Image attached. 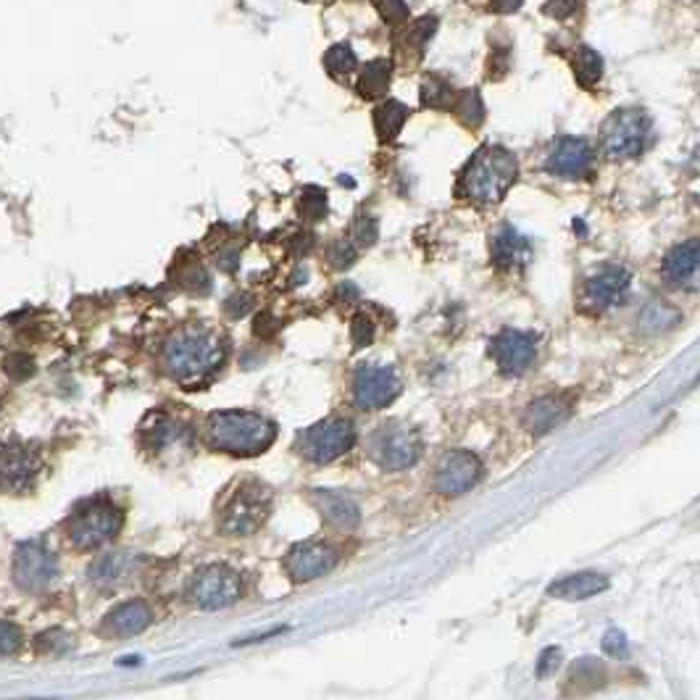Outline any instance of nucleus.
<instances>
[{"mask_svg":"<svg viewBox=\"0 0 700 700\" xmlns=\"http://www.w3.org/2000/svg\"><path fill=\"white\" fill-rule=\"evenodd\" d=\"M206 435L211 448L232 456H258L277 437V427L253 411H216L208 416Z\"/></svg>","mask_w":700,"mask_h":700,"instance_id":"nucleus-3","label":"nucleus"},{"mask_svg":"<svg viewBox=\"0 0 700 700\" xmlns=\"http://www.w3.org/2000/svg\"><path fill=\"white\" fill-rule=\"evenodd\" d=\"M272 511V495L261 485H243L222 511V532L232 537L253 535Z\"/></svg>","mask_w":700,"mask_h":700,"instance_id":"nucleus-9","label":"nucleus"},{"mask_svg":"<svg viewBox=\"0 0 700 700\" xmlns=\"http://www.w3.org/2000/svg\"><path fill=\"white\" fill-rule=\"evenodd\" d=\"M243 585L235 569L224 564H208L190 577L187 585V600L200 611H219L240 600Z\"/></svg>","mask_w":700,"mask_h":700,"instance_id":"nucleus-7","label":"nucleus"},{"mask_svg":"<svg viewBox=\"0 0 700 700\" xmlns=\"http://www.w3.org/2000/svg\"><path fill=\"white\" fill-rule=\"evenodd\" d=\"M124 524V514L114 503L108 500H93L85 508H79L77 514L66 524V535L72 540L74 548L90 550L100 548L108 540L119 535Z\"/></svg>","mask_w":700,"mask_h":700,"instance_id":"nucleus-6","label":"nucleus"},{"mask_svg":"<svg viewBox=\"0 0 700 700\" xmlns=\"http://www.w3.org/2000/svg\"><path fill=\"white\" fill-rule=\"evenodd\" d=\"M24 632L16 624L0 619V656H14L22 650Z\"/></svg>","mask_w":700,"mask_h":700,"instance_id":"nucleus-36","label":"nucleus"},{"mask_svg":"<svg viewBox=\"0 0 700 700\" xmlns=\"http://www.w3.org/2000/svg\"><path fill=\"white\" fill-rule=\"evenodd\" d=\"M650 137V119L640 108H619L608 116L600 132V148L611 161H629L645 150Z\"/></svg>","mask_w":700,"mask_h":700,"instance_id":"nucleus-5","label":"nucleus"},{"mask_svg":"<svg viewBox=\"0 0 700 700\" xmlns=\"http://www.w3.org/2000/svg\"><path fill=\"white\" fill-rule=\"evenodd\" d=\"M353 237L358 240V245H374L377 240V222L372 216H358L356 224H353Z\"/></svg>","mask_w":700,"mask_h":700,"instance_id":"nucleus-41","label":"nucleus"},{"mask_svg":"<svg viewBox=\"0 0 700 700\" xmlns=\"http://www.w3.org/2000/svg\"><path fill=\"white\" fill-rule=\"evenodd\" d=\"M593 148L582 137H561L545 158V169L564 179H582L593 172Z\"/></svg>","mask_w":700,"mask_h":700,"instance_id":"nucleus-15","label":"nucleus"},{"mask_svg":"<svg viewBox=\"0 0 700 700\" xmlns=\"http://www.w3.org/2000/svg\"><path fill=\"white\" fill-rule=\"evenodd\" d=\"M356 64H358V58L348 43L332 45V48L327 50V56H324V69H327L335 79L348 77V74L356 69Z\"/></svg>","mask_w":700,"mask_h":700,"instance_id":"nucleus-30","label":"nucleus"},{"mask_svg":"<svg viewBox=\"0 0 700 700\" xmlns=\"http://www.w3.org/2000/svg\"><path fill=\"white\" fill-rule=\"evenodd\" d=\"M356 443V427L345 416H332L324 422L308 427L298 437V450L314 464H329L343 453H348Z\"/></svg>","mask_w":700,"mask_h":700,"instance_id":"nucleus-8","label":"nucleus"},{"mask_svg":"<svg viewBox=\"0 0 700 700\" xmlns=\"http://www.w3.org/2000/svg\"><path fill=\"white\" fill-rule=\"evenodd\" d=\"M58 561L45 545L24 543L16 548L14 556V579L16 585L27 593H40L56 577Z\"/></svg>","mask_w":700,"mask_h":700,"instance_id":"nucleus-12","label":"nucleus"},{"mask_svg":"<svg viewBox=\"0 0 700 700\" xmlns=\"http://www.w3.org/2000/svg\"><path fill=\"white\" fill-rule=\"evenodd\" d=\"M558 664H561V650L548 648L543 653V658H540V664H537V674L545 677V674H550L553 669H558Z\"/></svg>","mask_w":700,"mask_h":700,"instance_id":"nucleus-43","label":"nucleus"},{"mask_svg":"<svg viewBox=\"0 0 700 700\" xmlns=\"http://www.w3.org/2000/svg\"><path fill=\"white\" fill-rule=\"evenodd\" d=\"M606 590H608L606 574L579 572L553 582V585L548 587V595L558 600H587V598H593V595L606 593Z\"/></svg>","mask_w":700,"mask_h":700,"instance_id":"nucleus-23","label":"nucleus"},{"mask_svg":"<svg viewBox=\"0 0 700 700\" xmlns=\"http://www.w3.org/2000/svg\"><path fill=\"white\" fill-rule=\"evenodd\" d=\"M490 253H493V261L498 269H506V272H519L532 261V243L522 232H516L514 227H500L493 235V243H490Z\"/></svg>","mask_w":700,"mask_h":700,"instance_id":"nucleus-19","label":"nucleus"},{"mask_svg":"<svg viewBox=\"0 0 700 700\" xmlns=\"http://www.w3.org/2000/svg\"><path fill=\"white\" fill-rule=\"evenodd\" d=\"M632 277L624 266H603L585 279L582 287V308L587 314H603L616 303H622L629 293Z\"/></svg>","mask_w":700,"mask_h":700,"instance_id":"nucleus-11","label":"nucleus"},{"mask_svg":"<svg viewBox=\"0 0 700 700\" xmlns=\"http://www.w3.org/2000/svg\"><path fill=\"white\" fill-rule=\"evenodd\" d=\"M316 511L337 529H356L361 522V508L350 495L337 490H311Z\"/></svg>","mask_w":700,"mask_h":700,"instance_id":"nucleus-21","label":"nucleus"},{"mask_svg":"<svg viewBox=\"0 0 700 700\" xmlns=\"http://www.w3.org/2000/svg\"><path fill=\"white\" fill-rule=\"evenodd\" d=\"M329 258H332V266H335V269H345V266H350L356 261V245L343 237V240H337V243L329 248Z\"/></svg>","mask_w":700,"mask_h":700,"instance_id":"nucleus-38","label":"nucleus"},{"mask_svg":"<svg viewBox=\"0 0 700 700\" xmlns=\"http://www.w3.org/2000/svg\"><path fill=\"white\" fill-rule=\"evenodd\" d=\"M37 474V458L22 443H8L0 448V487L8 493H22L32 485Z\"/></svg>","mask_w":700,"mask_h":700,"instance_id":"nucleus-17","label":"nucleus"},{"mask_svg":"<svg viewBox=\"0 0 700 700\" xmlns=\"http://www.w3.org/2000/svg\"><path fill=\"white\" fill-rule=\"evenodd\" d=\"M479 477H482V464H479V458L474 453H469V450H450L437 464L435 487L437 493L456 498V495L469 493L479 482Z\"/></svg>","mask_w":700,"mask_h":700,"instance_id":"nucleus-13","label":"nucleus"},{"mask_svg":"<svg viewBox=\"0 0 700 700\" xmlns=\"http://www.w3.org/2000/svg\"><path fill=\"white\" fill-rule=\"evenodd\" d=\"M337 550L324 543H300L285 556V572L293 582H314L335 569Z\"/></svg>","mask_w":700,"mask_h":700,"instance_id":"nucleus-16","label":"nucleus"},{"mask_svg":"<svg viewBox=\"0 0 700 700\" xmlns=\"http://www.w3.org/2000/svg\"><path fill=\"white\" fill-rule=\"evenodd\" d=\"M435 29H437L435 16H424V19H419V22L408 27L400 50H414L416 56H422L424 48H427V43L432 40V35H435Z\"/></svg>","mask_w":700,"mask_h":700,"instance_id":"nucleus-31","label":"nucleus"},{"mask_svg":"<svg viewBox=\"0 0 700 700\" xmlns=\"http://www.w3.org/2000/svg\"><path fill=\"white\" fill-rule=\"evenodd\" d=\"M400 393V379L387 366H358L353 374V403L361 411L390 406Z\"/></svg>","mask_w":700,"mask_h":700,"instance_id":"nucleus-10","label":"nucleus"},{"mask_svg":"<svg viewBox=\"0 0 700 700\" xmlns=\"http://www.w3.org/2000/svg\"><path fill=\"white\" fill-rule=\"evenodd\" d=\"M227 358V345L214 329L187 324L179 327L161 350V364L166 374L187 390L206 385L222 369Z\"/></svg>","mask_w":700,"mask_h":700,"instance_id":"nucleus-1","label":"nucleus"},{"mask_svg":"<svg viewBox=\"0 0 700 700\" xmlns=\"http://www.w3.org/2000/svg\"><path fill=\"white\" fill-rule=\"evenodd\" d=\"M490 353H493L495 364L506 377H519L535 364L537 356V340L529 332H519V329H503L493 343H490Z\"/></svg>","mask_w":700,"mask_h":700,"instance_id":"nucleus-14","label":"nucleus"},{"mask_svg":"<svg viewBox=\"0 0 700 700\" xmlns=\"http://www.w3.org/2000/svg\"><path fill=\"white\" fill-rule=\"evenodd\" d=\"M516 177H519V164L514 153L500 145H485L466 164L458 182V193L477 206H495L506 198Z\"/></svg>","mask_w":700,"mask_h":700,"instance_id":"nucleus-2","label":"nucleus"},{"mask_svg":"<svg viewBox=\"0 0 700 700\" xmlns=\"http://www.w3.org/2000/svg\"><path fill=\"white\" fill-rule=\"evenodd\" d=\"M350 337H353V345L356 348H364L374 340V322L366 314L353 316V324H350Z\"/></svg>","mask_w":700,"mask_h":700,"instance_id":"nucleus-37","label":"nucleus"},{"mask_svg":"<svg viewBox=\"0 0 700 700\" xmlns=\"http://www.w3.org/2000/svg\"><path fill=\"white\" fill-rule=\"evenodd\" d=\"M569 416H572V400L564 395H545V398L529 403L527 414H524V427L532 435H548L556 427H561Z\"/></svg>","mask_w":700,"mask_h":700,"instance_id":"nucleus-20","label":"nucleus"},{"mask_svg":"<svg viewBox=\"0 0 700 700\" xmlns=\"http://www.w3.org/2000/svg\"><path fill=\"white\" fill-rule=\"evenodd\" d=\"M190 427L182 422H177L174 416L169 414H150L143 424V440L150 450L156 453H164V450H174V448H185L190 443Z\"/></svg>","mask_w":700,"mask_h":700,"instance_id":"nucleus-18","label":"nucleus"},{"mask_svg":"<svg viewBox=\"0 0 700 700\" xmlns=\"http://www.w3.org/2000/svg\"><path fill=\"white\" fill-rule=\"evenodd\" d=\"M179 285L187 287V290H208V277L206 272H203V266L193 264L190 269H185V272H179Z\"/></svg>","mask_w":700,"mask_h":700,"instance_id":"nucleus-40","label":"nucleus"},{"mask_svg":"<svg viewBox=\"0 0 700 700\" xmlns=\"http://www.w3.org/2000/svg\"><path fill=\"white\" fill-rule=\"evenodd\" d=\"M603 648L611 656H619V653H627V640H624L622 632H608L606 640H603Z\"/></svg>","mask_w":700,"mask_h":700,"instance_id":"nucleus-44","label":"nucleus"},{"mask_svg":"<svg viewBox=\"0 0 700 700\" xmlns=\"http://www.w3.org/2000/svg\"><path fill=\"white\" fill-rule=\"evenodd\" d=\"M300 211L308 222H319L327 214V193L319 187H306L300 195Z\"/></svg>","mask_w":700,"mask_h":700,"instance_id":"nucleus-34","label":"nucleus"},{"mask_svg":"<svg viewBox=\"0 0 700 700\" xmlns=\"http://www.w3.org/2000/svg\"><path fill=\"white\" fill-rule=\"evenodd\" d=\"M422 103L427 108H450V103H453V87L445 79L429 74L422 82Z\"/></svg>","mask_w":700,"mask_h":700,"instance_id":"nucleus-32","label":"nucleus"},{"mask_svg":"<svg viewBox=\"0 0 700 700\" xmlns=\"http://www.w3.org/2000/svg\"><path fill=\"white\" fill-rule=\"evenodd\" d=\"M150 622H153V611L145 600H127L114 611H108L103 619V632L111 637H132L140 635Z\"/></svg>","mask_w":700,"mask_h":700,"instance_id":"nucleus-22","label":"nucleus"},{"mask_svg":"<svg viewBox=\"0 0 700 700\" xmlns=\"http://www.w3.org/2000/svg\"><path fill=\"white\" fill-rule=\"evenodd\" d=\"M408 119V106H403L400 100H385L382 106H377L374 111V129H377V137L382 143H393L395 137L400 135V129Z\"/></svg>","mask_w":700,"mask_h":700,"instance_id":"nucleus-26","label":"nucleus"},{"mask_svg":"<svg viewBox=\"0 0 700 700\" xmlns=\"http://www.w3.org/2000/svg\"><path fill=\"white\" fill-rule=\"evenodd\" d=\"M698 272V240H687L664 258V277L674 285H682Z\"/></svg>","mask_w":700,"mask_h":700,"instance_id":"nucleus-24","label":"nucleus"},{"mask_svg":"<svg viewBox=\"0 0 700 700\" xmlns=\"http://www.w3.org/2000/svg\"><path fill=\"white\" fill-rule=\"evenodd\" d=\"M374 3H377V11L385 22L400 24L408 19V6L403 0H374Z\"/></svg>","mask_w":700,"mask_h":700,"instance_id":"nucleus-39","label":"nucleus"},{"mask_svg":"<svg viewBox=\"0 0 700 700\" xmlns=\"http://www.w3.org/2000/svg\"><path fill=\"white\" fill-rule=\"evenodd\" d=\"M577 6L579 0H548L543 6V11L548 16H553V19H558V22H564V19H572Z\"/></svg>","mask_w":700,"mask_h":700,"instance_id":"nucleus-42","label":"nucleus"},{"mask_svg":"<svg viewBox=\"0 0 700 700\" xmlns=\"http://www.w3.org/2000/svg\"><path fill=\"white\" fill-rule=\"evenodd\" d=\"M3 372L14 379V382H24V379H29L37 372L35 358L27 356V353H11V356H6V361H3Z\"/></svg>","mask_w":700,"mask_h":700,"instance_id":"nucleus-35","label":"nucleus"},{"mask_svg":"<svg viewBox=\"0 0 700 700\" xmlns=\"http://www.w3.org/2000/svg\"><path fill=\"white\" fill-rule=\"evenodd\" d=\"M390 77H393V64L385 58H377L372 64L364 66V72L358 77V95L366 100H377L387 93L390 87Z\"/></svg>","mask_w":700,"mask_h":700,"instance_id":"nucleus-27","label":"nucleus"},{"mask_svg":"<svg viewBox=\"0 0 700 700\" xmlns=\"http://www.w3.org/2000/svg\"><path fill=\"white\" fill-rule=\"evenodd\" d=\"M422 435L406 422L379 424L366 440V453L385 472H403L422 456Z\"/></svg>","mask_w":700,"mask_h":700,"instance_id":"nucleus-4","label":"nucleus"},{"mask_svg":"<svg viewBox=\"0 0 700 700\" xmlns=\"http://www.w3.org/2000/svg\"><path fill=\"white\" fill-rule=\"evenodd\" d=\"M572 69L579 85L585 87V90H593L600 82V77H603V58L593 48L579 45L572 56Z\"/></svg>","mask_w":700,"mask_h":700,"instance_id":"nucleus-28","label":"nucleus"},{"mask_svg":"<svg viewBox=\"0 0 700 700\" xmlns=\"http://www.w3.org/2000/svg\"><path fill=\"white\" fill-rule=\"evenodd\" d=\"M74 648V640L64 629H48L43 635H37V650L48 653V656H64Z\"/></svg>","mask_w":700,"mask_h":700,"instance_id":"nucleus-33","label":"nucleus"},{"mask_svg":"<svg viewBox=\"0 0 700 700\" xmlns=\"http://www.w3.org/2000/svg\"><path fill=\"white\" fill-rule=\"evenodd\" d=\"M129 564H132V558L127 553H106V556L95 558L90 566V582L100 590L119 585L129 574Z\"/></svg>","mask_w":700,"mask_h":700,"instance_id":"nucleus-25","label":"nucleus"},{"mask_svg":"<svg viewBox=\"0 0 700 700\" xmlns=\"http://www.w3.org/2000/svg\"><path fill=\"white\" fill-rule=\"evenodd\" d=\"M450 108L456 111V116L466 127L477 129L479 124L485 122V106H482V98H479L477 90H464V93L453 95Z\"/></svg>","mask_w":700,"mask_h":700,"instance_id":"nucleus-29","label":"nucleus"},{"mask_svg":"<svg viewBox=\"0 0 700 700\" xmlns=\"http://www.w3.org/2000/svg\"><path fill=\"white\" fill-rule=\"evenodd\" d=\"M490 8L498 14H514L522 8V0H490Z\"/></svg>","mask_w":700,"mask_h":700,"instance_id":"nucleus-45","label":"nucleus"}]
</instances>
